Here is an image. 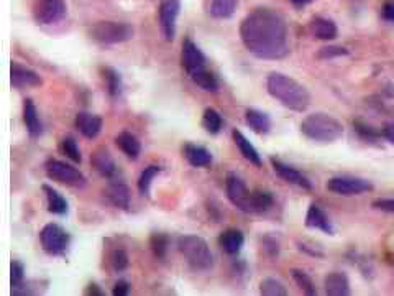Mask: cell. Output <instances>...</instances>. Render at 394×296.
<instances>
[{
  "instance_id": "1",
  "label": "cell",
  "mask_w": 394,
  "mask_h": 296,
  "mask_svg": "<svg viewBox=\"0 0 394 296\" xmlns=\"http://www.w3.org/2000/svg\"><path fill=\"white\" fill-rule=\"evenodd\" d=\"M245 48L260 59H283L289 55V31L284 18L272 8H255L240 23Z\"/></svg>"
},
{
  "instance_id": "2",
  "label": "cell",
  "mask_w": 394,
  "mask_h": 296,
  "mask_svg": "<svg viewBox=\"0 0 394 296\" xmlns=\"http://www.w3.org/2000/svg\"><path fill=\"white\" fill-rule=\"evenodd\" d=\"M268 94L284 107L294 112H304L311 106V94L296 79L283 73H272L267 79Z\"/></svg>"
},
{
  "instance_id": "3",
  "label": "cell",
  "mask_w": 394,
  "mask_h": 296,
  "mask_svg": "<svg viewBox=\"0 0 394 296\" xmlns=\"http://www.w3.org/2000/svg\"><path fill=\"white\" fill-rule=\"evenodd\" d=\"M301 132L314 142L332 143L344 137V125L335 117L316 112L301 122Z\"/></svg>"
},
{
  "instance_id": "4",
  "label": "cell",
  "mask_w": 394,
  "mask_h": 296,
  "mask_svg": "<svg viewBox=\"0 0 394 296\" xmlns=\"http://www.w3.org/2000/svg\"><path fill=\"white\" fill-rule=\"evenodd\" d=\"M178 247L192 270L209 272L213 267L212 251L202 237L194 236V234L183 236L179 237Z\"/></svg>"
},
{
  "instance_id": "5",
  "label": "cell",
  "mask_w": 394,
  "mask_h": 296,
  "mask_svg": "<svg viewBox=\"0 0 394 296\" xmlns=\"http://www.w3.org/2000/svg\"><path fill=\"white\" fill-rule=\"evenodd\" d=\"M91 38L101 45H118L134 38L135 30L130 23L104 20L94 23L91 28Z\"/></svg>"
},
{
  "instance_id": "6",
  "label": "cell",
  "mask_w": 394,
  "mask_h": 296,
  "mask_svg": "<svg viewBox=\"0 0 394 296\" xmlns=\"http://www.w3.org/2000/svg\"><path fill=\"white\" fill-rule=\"evenodd\" d=\"M45 171L50 180L61 183V185H66L69 188H78L79 190V188H84L87 185V178H85L78 168L71 167V164L64 162H59V160H48V162L45 163Z\"/></svg>"
},
{
  "instance_id": "7",
  "label": "cell",
  "mask_w": 394,
  "mask_h": 296,
  "mask_svg": "<svg viewBox=\"0 0 394 296\" xmlns=\"http://www.w3.org/2000/svg\"><path fill=\"white\" fill-rule=\"evenodd\" d=\"M43 251L50 255H63L71 244V236L58 224H46L40 232Z\"/></svg>"
},
{
  "instance_id": "8",
  "label": "cell",
  "mask_w": 394,
  "mask_h": 296,
  "mask_svg": "<svg viewBox=\"0 0 394 296\" xmlns=\"http://www.w3.org/2000/svg\"><path fill=\"white\" fill-rule=\"evenodd\" d=\"M225 191L229 201L237 209H240L241 213L251 214V195H253V191H248L245 181L239 175H235V173L227 175Z\"/></svg>"
},
{
  "instance_id": "9",
  "label": "cell",
  "mask_w": 394,
  "mask_h": 296,
  "mask_svg": "<svg viewBox=\"0 0 394 296\" xmlns=\"http://www.w3.org/2000/svg\"><path fill=\"white\" fill-rule=\"evenodd\" d=\"M66 15L64 0H35L33 18L38 25H55Z\"/></svg>"
},
{
  "instance_id": "10",
  "label": "cell",
  "mask_w": 394,
  "mask_h": 296,
  "mask_svg": "<svg viewBox=\"0 0 394 296\" xmlns=\"http://www.w3.org/2000/svg\"><path fill=\"white\" fill-rule=\"evenodd\" d=\"M181 12V0H161L158 7L160 28L166 41H173L176 36V23Z\"/></svg>"
},
{
  "instance_id": "11",
  "label": "cell",
  "mask_w": 394,
  "mask_h": 296,
  "mask_svg": "<svg viewBox=\"0 0 394 296\" xmlns=\"http://www.w3.org/2000/svg\"><path fill=\"white\" fill-rule=\"evenodd\" d=\"M327 190L340 196H357L372 191L373 185L368 180L357 176H335L327 181Z\"/></svg>"
},
{
  "instance_id": "12",
  "label": "cell",
  "mask_w": 394,
  "mask_h": 296,
  "mask_svg": "<svg viewBox=\"0 0 394 296\" xmlns=\"http://www.w3.org/2000/svg\"><path fill=\"white\" fill-rule=\"evenodd\" d=\"M91 164L99 175L107 178L108 181L117 180L118 167L111 152L106 147H97L91 155Z\"/></svg>"
},
{
  "instance_id": "13",
  "label": "cell",
  "mask_w": 394,
  "mask_h": 296,
  "mask_svg": "<svg viewBox=\"0 0 394 296\" xmlns=\"http://www.w3.org/2000/svg\"><path fill=\"white\" fill-rule=\"evenodd\" d=\"M269 162H272V164H273L274 173H276V175L281 178V180L289 183V185L302 188V190H312V183H311L309 178H307L306 175H302L301 171L296 170V168L289 167V164L283 163L281 160H278L274 157L269 160Z\"/></svg>"
},
{
  "instance_id": "14",
  "label": "cell",
  "mask_w": 394,
  "mask_h": 296,
  "mask_svg": "<svg viewBox=\"0 0 394 296\" xmlns=\"http://www.w3.org/2000/svg\"><path fill=\"white\" fill-rule=\"evenodd\" d=\"M10 84L17 89L40 87L43 84V78L30 68H25V66H20L18 63H12V66H10Z\"/></svg>"
},
{
  "instance_id": "15",
  "label": "cell",
  "mask_w": 394,
  "mask_h": 296,
  "mask_svg": "<svg viewBox=\"0 0 394 296\" xmlns=\"http://www.w3.org/2000/svg\"><path fill=\"white\" fill-rule=\"evenodd\" d=\"M181 61H183V68L186 69L188 74H192L194 71H197V69L206 68V56H204L201 48L189 38L184 40L183 43Z\"/></svg>"
},
{
  "instance_id": "16",
  "label": "cell",
  "mask_w": 394,
  "mask_h": 296,
  "mask_svg": "<svg viewBox=\"0 0 394 296\" xmlns=\"http://www.w3.org/2000/svg\"><path fill=\"white\" fill-rule=\"evenodd\" d=\"M106 196L111 203L115 206L118 209L128 211L132 204V192L128 190V186L125 183H122L120 180H112L108 181V186L106 190Z\"/></svg>"
},
{
  "instance_id": "17",
  "label": "cell",
  "mask_w": 394,
  "mask_h": 296,
  "mask_svg": "<svg viewBox=\"0 0 394 296\" xmlns=\"http://www.w3.org/2000/svg\"><path fill=\"white\" fill-rule=\"evenodd\" d=\"M76 129L84 135L85 139H96L102 130V119L91 112H79L76 115Z\"/></svg>"
},
{
  "instance_id": "18",
  "label": "cell",
  "mask_w": 394,
  "mask_h": 296,
  "mask_svg": "<svg viewBox=\"0 0 394 296\" xmlns=\"http://www.w3.org/2000/svg\"><path fill=\"white\" fill-rule=\"evenodd\" d=\"M23 124L27 127V132L31 139H38L43 134V124L40 115H38L36 106L31 99L23 101Z\"/></svg>"
},
{
  "instance_id": "19",
  "label": "cell",
  "mask_w": 394,
  "mask_h": 296,
  "mask_svg": "<svg viewBox=\"0 0 394 296\" xmlns=\"http://www.w3.org/2000/svg\"><path fill=\"white\" fill-rule=\"evenodd\" d=\"M306 225L311 229L322 230V232L329 234V236H334V232H335V229L330 223L329 216H327L317 204H311L309 209H307Z\"/></svg>"
},
{
  "instance_id": "20",
  "label": "cell",
  "mask_w": 394,
  "mask_h": 296,
  "mask_svg": "<svg viewBox=\"0 0 394 296\" xmlns=\"http://www.w3.org/2000/svg\"><path fill=\"white\" fill-rule=\"evenodd\" d=\"M183 153L188 163L194 168H206L209 164H212V153L206 147H201V145L186 143L183 148Z\"/></svg>"
},
{
  "instance_id": "21",
  "label": "cell",
  "mask_w": 394,
  "mask_h": 296,
  "mask_svg": "<svg viewBox=\"0 0 394 296\" xmlns=\"http://www.w3.org/2000/svg\"><path fill=\"white\" fill-rule=\"evenodd\" d=\"M245 244V236L239 229H227L218 237V246L229 255H237Z\"/></svg>"
},
{
  "instance_id": "22",
  "label": "cell",
  "mask_w": 394,
  "mask_h": 296,
  "mask_svg": "<svg viewBox=\"0 0 394 296\" xmlns=\"http://www.w3.org/2000/svg\"><path fill=\"white\" fill-rule=\"evenodd\" d=\"M325 293L329 296H349L350 295V281L349 276L342 272H332L324 280Z\"/></svg>"
},
{
  "instance_id": "23",
  "label": "cell",
  "mask_w": 394,
  "mask_h": 296,
  "mask_svg": "<svg viewBox=\"0 0 394 296\" xmlns=\"http://www.w3.org/2000/svg\"><path fill=\"white\" fill-rule=\"evenodd\" d=\"M311 33L316 36L317 40H335L337 35H339V30H337V25L329 18L324 17H316L312 18L311 22Z\"/></svg>"
},
{
  "instance_id": "24",
  "label": "cell",
  "mask_w": 394,
  "mask_h": 296,
  "mask_svg": "<svg viewBox=\"0 0 394 296\" xmlns=\"http://www.w3.org/2000/svg\"><path fill=\"white\" fill-rule=\"evenodd\" d=\"M43 192H45V196H46V204H48V211L51 214H56V216L68 214L69 204L61 192L53 190V188L48 185H43Z\"/></svg>"
},
{
  "instance_id": "25",
  "label": "cell",
  "mask_w": 394,
  "mask_h": 296,
  "mask_svg": "<svg viewBox=\"0 0 394 296\" xmlns=\"http://www.w3.org/2000/svg\"><path fill=\"white\" fill-rule=\"evenodd\" d=\"M234 142L237 147H239L240 150V153L244 155V158L246 160V162H250L251 164H255V167H261L263 164V162H261V157H260V153H258V150H256L253 145H251V142L248 139L245 137L244 134H241L240 130H234Z\"/></svg>"
},
{
  "instance_id": "26",
  "label": "cell",
  "mask_w": 394,
  "mask_h": 296,
  "mask_svg": "<svg viewBox=\"0 0 394 296\" xmlns=\"http://www.w3.org/2000/svg\"><path fill=\"white\" fill-rule=\"evenodd\" d=\"M115 143L130 160H136L140 157L141 145L139 142V139H136L134 134H130V132H120V134L117 135Z\"/></svg>"
},
{
  "instance_id": "27",
  "label": "cell",
  "mask_w": 394,
  "mask_h": 296,
  "mask_svg": "<svg viewBox=\"0 0 394 296\" xmlns=\"http://www.w3.org/2000/svg\"><path fill=\"white\" fill-rule=\"evenodd\" d=\"M245 122L255 134H268L272 129V120L265 112L256 109H246Z\"/></svg>"
},
{
  "instance_id": "28",
  "label": "cell",
  "mask_w": 394,
  "mask_h": 296,
  "mask_svg": "<svg viewBox=\"0 0 394 296\" xmlns=\"http://www.w3.org/2000/svg\"><path fill=\"white\" fill-rule=\"evenodd\" d=\"M189 78L192 79V83L196 84L202 89V91H207V92H217L218 89V83H217V78L213 76V74L209 71L207 66L202 69H197V71H194L192 74H189Z\"/></svg>"
},
{
  "instance_id": "29",
  "label": "cell",
  "mask_w": 394,
  "mask_h": 296,
  "mask_svg": "<svg viewBox=\"0 0 394 296\" xmlns=\"http://www.w3.org/2000/svg\"><path fill=\"white\" fill-rule=\"evenodd\" d=\"M102 78H104V81H106L108 96H112V97L120 96L122 87H123L120 73H118L117 69L111 68V66H106V68H102Z\"/></svg>"
},
{
  "instance_id": "30",
  "label": "cell",
  "mask_w": 394,
  "mask_h": 296,
  "mask_svg": "<svg viewBox=\"0 0 394 296\" xmlns=\"http://www.w3.org/2000/svg\"><path fill=\"white\" fill-rule=\"evenodd\" d=\"M237 3H239V0H212L209 12H211L212 17L225 20V18H230L234 15L237 10Z\"/></svg>"
},
{
  "instance_id": "31",
  "label": "cell",
  "mask_w": 394,
  "mask_h": 296,
  "mask_svg": "<svg viewBox=\"0 0 394 296\" xmlns=\"http://www.w3.org/2000/svg\"><path fill=\"white\" fill-rule=\"evenodd\" d=\"M274 203L273 195L268 191L256 190L251 195V214H263L272 208Z\"/></svg>"
},
{
  "instance_id": "32",
  "label": "cell",
  "mask_w": 394,
  "mask_h": 296,
  "mask_svg": "<svg viewBox=\"0 0 394 296\" xmlns=\"http://www.w3.org/2000/svg\"><path fill=\"white\" fill-rule=\"evenodd\" d=\"M160 173H161V167H158V164H150L148 168H145V170L141 171V175L139 178V191L141 196L150 197L151 183H153V180L160 175Z\"/></svg>"
},
{
  "instance_id": "33",
  "label": "cell",
  "mask_w": 394,
  "mask_h": 296,
  "mask_svg": "<svg viewBox=\"0 0 394 296\" xmlns=\"http://www.w3.org/2000/svg\"><path fill=\"white\" fill-rule=\"evenodd\" d=\"M222 125H224L222 115L218 114L216 109H212V107H207L202 115V127L206 129V132L212 135H217L218 132L222 130Z\"/></svg>"
},
{
  "instance_id": "34",
  "label": "cell",
  "mask_w": 394,
  "mask_h": 296,
  "mask_svg": "<svg viewBox=\"0 0 394 296\" xmlns=\"http://www.w3.org/2000/svg\"><path fill=\"white\" fill-rule=\"evenodd\" d=\"M291 275H293V280L296 281L299 288H301L304 293L306 295H309V296H314L317 295V290H316V285H314V281H312V279L309 275L306 274L304 270H297V269H294L291 272Z\"/></svg>"
},
{
  "instance_id": "35",
  "label": "cell",
  "mask_w": 394,
  "mask_h": 296,
  "mask_svg": "<svg viewBox=\"0 0 394 296\" xmlns=\"http://www.w3.org/2000/svg\"><path fill=\"white\" fill-rule=\"evenodd\" d=\"M150 247H151V251H153L155 257L164 258L166 252H168V247H169V237L166 236V234H161V232L151 234Z\"/></svg>"
},
{
  "instance_id": "36",
  "label": "cell",
  "mask_w": 394,
  "mask_h": 296,
  "mask_svg": "<svg viewBox=\"0 0 394 296\" xmlns=\"http://www.w3.org/2000/svg\"><path fill=\"white\" fill-rule=\"evenodd\" d=\"M260 293L265 296H286L288 291L281 281L274 279H265L260 283Z\"/></svg>"
},
{
  "instance_id": "37",
  "label": "cell",
  "mask_w": 394,
  "mask_h": 296,
  "mask_svg": "<svg viewBox=\"0 0 394 296\" xmlns=\"http://www.w3.org/2000/svg\"><path fill=\"white\" fill-rule=\"evenodd\" d=\"M61 152L63 155H66L71 162L74 163H80L83 162V157H80V150H79V145L76 142V139L73 137H64L61 140Z\"/></svg>"
},
{
  "instance_id": "38",
  "label": "cell",
  "mask_w": 394,
  "mask_h": 296,
  "mask_svg": "<svg viewBox=\"0 0 394 296\" xmlns=\"http://www.w3.org/2000/svg\"><path fill=\"white\" fill-rule=\"evenodd\" d=\"M128 263H130V258H128L127 252L122 251V248H117V251L112 252L111 255V265L115 272H123L128 269Z\"/></svg>"
},
{
  "instance_id": "39",
  "label": "cell",
  "mask_w": 394,
  "mask_h": 296,
  "mask_svg": "<svg viewBox=\"0 0 394 296\" xmlns=\"http://www.w3.org/2000/svg\"><path fill=\"white\" fill-rule=\"evenodd\" d=\"M344 55H349V51L342 48V46H325V48H321L317 56H319L321 59H332L337 58V56H344Z\"/></svg>"
},
{
  "instance_id": "40",
  "label": "cell",
  "mask_w": 394,
  "mask_h": 296,
  "mask_svg": "<svg viewBox=\"0 0 394 296\" xmlns=\"http://www.w3.org/2000/svg\"><path fill=\"white\" fill-rule=\"evenodd\" d=\"M23 279H25V267H23L22 262L13 260L12 262V285H20L23 283Z\"/></svg>"
},
{
  "instance_id": "41",
  "label": "cell",
  "mask_w": 394,
  "mask_h": 296,
  "mask_svg": "<svg viewBox=\"0 0 394 296\" xmlns=\"http://www.w3.org/2000/svg\"><path fill=\"white\" fill-rule=\"evenodd\" d=\"M372 206L374 209L383 211V213L394 214V197H389V199H374Z\"/></svg>"
},
{
  "instance_id": "42",
  "label": "cell",
  "mask_w": 394,
  "mask_h": 296,
  "mask_svg": "<svg viewBox=\"0 0 394 296\" xmlns=\"http://www.w3.org/2000/svg\"><path fill=\"white\" fill-rule=\"evenodd\" d=\"M355 130H357L363 139H368V140L377 139V132H374V129H372V127L363 124V122H360V120L355 122Z\"/></svg>"
},
{
  "instance_id": "43",
  "label": "cell",
  "mask_w": 394,
  "mask_h": 296,
  "mask_svg": "<svg viewBox=\"0 0 394 296\" xmlns=\"http://www.w3.org/2000/svg\"><path fill=\"white\" fill-rule=\"evenodd\" d=\"M128 291H130V285H128V281L120 280V281H117L115 286H113L112 295L113 296H125V295H128Z\"/></svg>"
},
{
  "instance_id": "44",
  "label": "cell",
  "mask_w": 394,
  "mask_h": 296,
  "mask_svg": "<svg viewBox=\"0 0 394 296\" xmlns=\"http://www.w3.org/2000/svg\"><path fill=\"white\" fill-rule=\"evenodd\" d=\"M381 15L386 22L389 23H394V2H386L383 6V10H381Z\"/></svg>"
},
{
  "instance_id": "45",
  "label": "cell",
  "mask_w": 394,
  "mask_h": 296,
  "mask_svg": "<svg viewBox=\"0 0 394 296\" xmlns=\"http://www.w3.org/2000/svg\"><path fill=\"white\" fill-rule=\"evenodd\" d=\"M383 135L389 143L394 145V124H393V122H391V124H386L383 127Z\"/></svg>"
},
{
  "instance_id": "46",
  "label": "cell",
  "mask_w": 394,
  "mask_h": 296,
  "mask_svg": "<svg viewBox=\"0 0 394 296\" xmlns=\"http://www.w3.org/2000/svg\"><path fill=\"white\" fill-rule=\"evenodd\" d=\"M85 293H87V295H97V296L104 295L102 291L97 288V285H89V288H87V291H85Z\"/></svg>"
},
{
  "instance_id": "47",
  "label": "cell",
  "mask_w": 394,
  "mask_h": 296,
  "mask_svg": "<svg viewBox=\"0 0 394 296\" xmlns=\"http://www.w3.org/2000/svg\"><path fill=\"white\" fill-rule=\"evenodd\" d=\"M291 2H293V3H294V6H296V7L301 8V7H306V6H307V3H311V2H312V0H291Z\"/></svg>"
}]
</instances>
